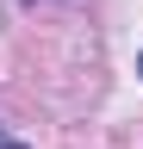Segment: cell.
<instances>
[{"label":"cell","instance_id":"6da1fadb","mask_svg":"<svg viewBox=\"0 0 143 149\" xmlns=\"http://www.w3.org/2000/svg\"><path fill=\"white\" fill-rule=\"evenodd\" d=\"M0 149H25V143H0Z\"/></svg>","mask_w":143,"mask_h":149},{"label":"cell","instance_id":"7a4b0ae2","mask_svg":"<svg viewBox=\"0 0 143 149\" xmlns=\"http://www.w3.org/2000/svg\"><path fill=\"white\" fill-rule=\"evenodd\" d=\"M137 74H143V56H137Z\"/></svg>","mask_w":143,"mask_h":149}]
</instances>
